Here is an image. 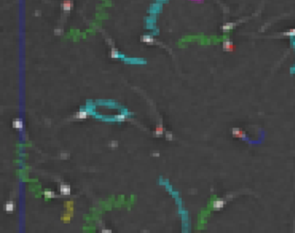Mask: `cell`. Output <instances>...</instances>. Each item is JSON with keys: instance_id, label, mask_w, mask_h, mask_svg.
Masks as SVG:
<instances>
[{"instance_id": "cell-2", "label": "cell", "mask_w": 295, "mask_h": 233, "mask_svg": "<svg viewBox=\"0 0 295 233\" xmlns=\"http://www.w3.org/2000/svg\"><path fill=\"white\" fill-rule=\"evenodd\" d=\"M235 24L234 23H226L223 26V30H224V31H228V30H232V29L235 27Z\"/></svg>"}, {"instance_id": "cell-6", "label": "cell", "mask_w": 295, "mask_h": 233, "mask_svg": "<svg viewBox=\"0 0 295 233\" xmlns=\"http://www.w3.org/2000/svg\"><path fill=\"white\" fill-rule=\"evenodd\" d=\"M13 125H14V127H17V128H22V127H23V122H22L20 120H17L13 122Z\"/></svg>"}, {"instance_id": "cell-12", "label": "cell", "mask_w": 295, "mask_h": 233, "mask_svg": "<svg viewBox=\"0 0 295 233\" xmlns=\"http://www.w3.org/2000/svg\"><path fill=\"white\" fill-rule=\"evenodd\" d=\"M163 133V128L162 127H157V134H161Z\"/></svg>"}, {"instance_id": "cell-8", "label": "cell", "mask_w": 295, "mask_h": 233, "mask_svg": "<svg viewBox=\"0 0 295 233\" xmlns=\"http://www.w3.org/2000/svg\"><path fill=\"white\" fill-rule=\"evenodd\" d=\"M5 208H6V211H7V212H11V211L14 209V205H13L12 203H8L7 205H6Z\"/></svg>"}, {"instance_id": "cell-7", "label": "cell", "mask_w": 295, "mask_h": 233, "mask_svg": "<svg viewBox=\"0 0 295 233\" xmlns=\"http://www.w3.org/2000/svg\"><path fill=\"white\" fill-rule=\"evenodd\" d=\"M224 49H226V50H231L230 49L232 48V42H229V41H226V42H224Z\"/></svg>"}, {"instance_id": "cell-13", "label": "cell", "mask_w": 295, "mask_h": 233, "mask_svg": "<svg viewBox=\"0 0 295 233\" xmlns=\"http://www.w3.org/2000/svg\"><path fill=\"white\" fill-rule=\"evenodd\" d=\"M69 219H70V217H69H69H63L64 221H68V220H69Z\"/></svg>"}, {"instance_id": "cell-11", "label": "cell", "mask_w": 295, "mask_h": 233, "mask_svg": "<svg viewBox=\"0 0 295 233\" xmlns=\"http://www.w3.org/2000/svg\"><path fill=\"white\" fill-rule=\"evenodd\" d=\"M143 41H145V42H152V39L149 36H144Z\"/></svg>"}, {"instance_id": "cell-10", "label": "cell", "mask_w": 295, "mask_h": 233, "mask_svg": "<svg viewBox=\"0 0 295 233\" xmlns=\"http://www.w3.org/2000/svg\"><path fill=\"white\" fill-rule=\"evenodd\" d=\"M86 116H87V112L86 111H81L79 113V118L84 119V118H86Z\"/></svg>"}, {"instance_id": "cell-3", "label": "cell", "mask_w": 295, "mask_h": 233, "mask_svg": "<svg viewBox=\"0 0 295 233\" xmlns=\"http://www.w3.org/2000/svg\"><path fill=\"white\" fill-rule=\"evenodd\" d=\"M61 192H62V194H69V193H70V188H69V185H63L61 186Z\"/></svg>"}, {"instance_id": "cell-1", "label": "cell", "mask_w": 295, "mask_h": 233, "mask_svg": "<svg viewBox=\"0 0 295 233\" xmlns=\"http://www.w3.org/2000/svg\"><path fill=\"white\" fill-rule=\"evenodd\" d=\"M71 7H72V3H71L70 1H69V0L64 1L63 4H62V8H63V10L65 11H69V10L71 9Z\"/></svg>"}, {"instance_id": "cell-5", "label": "cell", "mask_w": 295, "mask_h": 233, "mask_svg": "<svg viewBox=\"0 0 295 233\" xmlns=\"http://www.w3.org/2000/svg\"><path fill=\"white\" fill-rule=\"evenodd\" d=\"M284 36H288V37H295V29H291L288 31L285 32Z\"/></svg>"}, {"instance_id": "cell-9", "label": "cell", "mask_w": 295, "mask_h": 233, "mask_svg": "<svg viewBox=\"0 0 295 233\" xmlns=\"http://www.w3.org/2000/svg\"><path fill=\"white\" fill-rule=\"evenodd\" d=\"M44 195H45V197H46L47 198H53V197H54V193H52V192L46 191L44 193Z\"/></svg>"}, {"instance_id": "cell-4", "label": "cell", "mask_w": 295, "mask_h": 233, "mask_svg": "<svg viewBox=\"0 0 295 233\" xmlns=\"http://www.w3.org/2000/svg\"><path fill=\"white\" fill-rule=\"evenodd\" d=\"M223 205H224V203H223V201H222V200H217V201H215L214 202V208L217 210V209L222 208V207L223 206Z\"/></svg>"}]
</instances>
